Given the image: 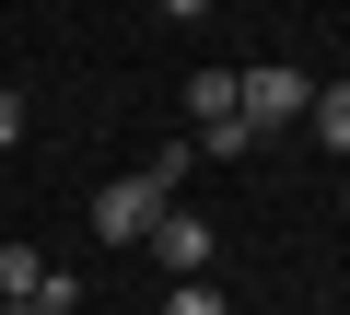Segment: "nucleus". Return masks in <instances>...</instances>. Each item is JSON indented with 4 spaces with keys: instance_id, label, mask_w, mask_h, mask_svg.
Here are the masks:
<instances>
[{
    "instance_id": "20e7f679",
    "label": "nucleus",
    "mask_w": 350,
    "mask_h": 315,
    "mask_svg": "<svg viewBox=\"0 0 350 315\" xmlns=\"http://www.w3.org/2000/svg\"><path fill=\"white\" fill-rule=\"evenodd\" d=\"M0 292L36 303V292H47V257H36V245H0Z\"/></svg>"
},
{
    "instance_id": "39448f33",
    "label": "nucleus",
    "mask_w": 350,
    "mask_h": 315,
    "mask_svg": "<svg viewBox=\"0 0 350 315\" xmlns=\"http://www.w3.org/2000/svg\"><path fill=\"white\" fill-rule=\"evenodd\" d=\"M315 140L350 152V82H315Z\"/></svg>"
},
{
    "instance_id": "423d86ee",
    "label": "nucleus",
    "mask_w": 350,
    "mask_h": 315,
    "mask_svg": "<svg viewBox=\"0 0 350 315\" xmlns=\"http://www.w3.org/2000/svg\"><path fill=\"white\" fill-rule=\"evenodd\" d=\"M187 105H199V128H211V117H234V70H199V82H187Z\"/></svg>"
},
{
    "instance_id": "f257e3e1",
    "label": "nucleus",
    "mask_w": 350,
    "mask_h": 315,
    "mask_svg": "<svg viewBox=\"0 0 350 315\" xmlns=\"http://www.w3.org/2000/svg\"><path fill=\"white\" fill-rule=\"evenodd\" d=\"M304 105H315V94H304V70H280V59H269V70H234V117H245L257 140H269V128H292Z\"/></svg>"
},
{
    "instance_id": "1a4fd4ad",
    "label": "nucleus",
    "mask_w": 350,
    "mask_h": 315,
    "mask_svg": "<svg viewBox=\"0 0 350 315\" xmlns=\"http://www.w3.org/2000/svg\"><path fill=\"white\" fill-rule=\"evenodd\" d=\"M152 12H211V0H152Z\"/></svg>"
},
{
    "instance_id": "0eeeda50",
    "label": "nucleus",
    "mask_w": 350,
    "mask_h": 315,
    "mask_svg": "<svg viewBox=\"0 0 350 315\" xmlns=\"http://www.w3.org/2000/svg\"><path fill=\"white\" fill-rule=\"evenodd\" d=\"M163 315H234V303H222L211 280H175V303H163Z\"/></svg>"
},
{
    "instance_id": "6e6552de",
    "label": "nucleus",
    "mask_w": 350,
    "mask_h": 315,
    "mask_svg": "<svg viewBox=\"0 0 350 315\" xmlns=\"http://www.w3.org/2000/svg\"><path fill=\"white\" fill-rule=\"evenodd\" d=\"M12 128H24V105H12V94H0V152H12Z\"/></svg>"
},
{
    "instance_id": "f03ea898",
    "label": "nucleus",
    "mask_w": 350,
    "mask_h": 315,
    "mask_svg": "<svg viewBox=\"0 0 350 315\" xmlns=\"http://www.w3.org/2000/svg\"><path fill=\"white\" fill-rule=\"evenodd\" d=\"M163 187H175V176H129V187H105V199H94V234H105V245H140V234L163 222Z\"/></svg>"
},
{
    "instance_id": "7ed1b4c3",
    "label": "nucleus",
    "mask_w": 350,
    "mask_h": 315,
    "mask_svg": "<svg viewBox=\"0 0 350 315\" xmlns=\"http://www.w3.org/2000/svg\"><path fill=\"white\" fill-rule=\"evenodd\" d=\"M140 245H152L163 269H211V222H199V210H163V222H152Z\"/></svg>"
},
{
    "instance_id": "9d476101",
    "label": "nucleus",
    "mask_w": 350,
    "mask_h": 315,
    "mask_svg": "<svg viewBox=\"0 0 350 315\" xmlns=\"http://www.w3.org/2000/svg\"><path fill=\"white\" fill-rule=\"evenodd\" d=\"M0 315H36V303H0Z\"/></svg>"
}]
</instances>
